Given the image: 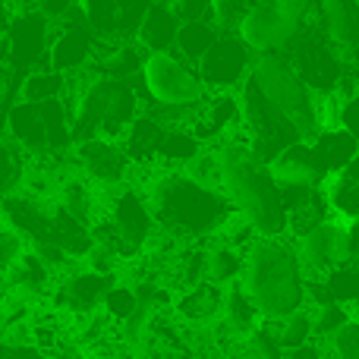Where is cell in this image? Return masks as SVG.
I'll list each match as a JSON object with an SVG mask.
<instances>
[{"mask_svg": "<svg viewBox=\"0 0 359 359\" xmlns=\"http://www.w3.org/2000/svg\"><path fill=\"white\" fill-rule=\"evenodd\" d=\"M217 35H221V29H217L208 16L205 19H186V22H180V29H177L174 50L183 57V60H189L192 67H196V63L205 57V50L217 41Z\"/></svg>", "mask_w": 359, "mask_h": 359, "instance_id": "4316f807", "label": "cell"}, {"mask_svg": "<svg viewBox=\"0 0 359 359\" xmlns=\"http://www.w3.org/2000/svg\"><path fill=\"white\" fill-rule=\"evenodd\" d=\"M337 126H341L344 133H350L359 145V88L341 98V107H337Z\"/></svg>", "mask_w": 359, "mask_h": 359, "instance_id": "e575fe53", "label": "cell"}, {"mask_svg": "<svg viewBox=\"0 0 359 359\" xmlns=\"http://www.w3.org/2000/svg\"><path fill=\"white\" fill-rule=\"evenodd\" d=\"M293 243V252L297 262L303 268L306 280H322L325 274H331L334 268L353 262V246H350V224L328 217L318 227L306 230L303 236H297Z\"/></svg>", "mask_w": 359, "mask_h": 359, "instance_id": "30bf717a", "label": "cell"}, {"mask_svg": "<svg viewBox=\"0 0 359 359\" xmlns=\"http://www.w3.org/2000/svg\"><path fill=\"white\" fill-rule=\"evenodd\" d=\"M16 86H19V82L13 79V73L4 67V60H0V107H4V111L13 104V101H10V95L16 92Z\"/></svg>", "mask_w": 359, "mask_h": 359, "instance_id": "f35d334b", "label": "cell"}, {"mask_svg": "<svg viewBox=\"0 0 359 359\" xmlns=\"http://www.w3.org/2000/svg\"><path fill=\"white\" fill-rule=\"evenodd\" d=\"M69 123L73 142L82 139H114L120 142L130 123L142 114V95L136 79H111L95 67L69 76Z\"/></svg>", "mask_w": 359, "mask_h": 359, "instance_id": "3957f363", "label": "cell"}, {"mask_svg": "<svg viewBox=\"0 0 359 359\" xmlns=\"http://www.w3.org/2000/svg\"><path fill=\"white\" fill-rule=\"evenodd\" d=\"M164 130H168V120L155 117V114H149V111H142L130 123V130L120 139V149L130 158L133 170H155L158 168V149H161Z\"/></svg>", "mask_w": 359, "mask_h": 359, "instance_id": "ac0fdd59", "label": "cell"}, {"mask_svg": "<svg viewBox=\"0 0 359 359\" xmlns=\"http://www.w3.org/2000/svg\"><path fill=\"white\" fill-rule=\"evenodd\" d=\"M274 186H322L325 177L316 164L309 142H293L290 149H284L271 164H268Z\"/></svg>", "mask_w": 359, "mask_h": 359, "instance_id": "d6986e66", "label": "cell"}, {"mask_svg": "<svg viewBox=\"0 0 359 359\" xmlns=\"http://www.w3.org/2000/svg\"><path fill=\"white\" fill-rule=\"evenodd\" d=\"M35 10L41 13L44 19H50V22H60V19L79 13V0H38Z\"/></svg>", "mask_w": 359, "mask_h": 359, "instance_id": "d590c367", "label": "cell"}, {"mask_svg": "<svg viewBox=\"0 0 359 359\" xmlns=\"http://www.w3.org/2000/svg\"><path fill=\"white\" fill-rule=\"evenodd\" d=\"M255 0H211L208 4V19L217 25L221 32H236V25L243 22Z\"/></svg>", "mask_w": 359, "mask_h": 359, "instance_id": "d6a6232c", "label": "cell"}, {"mask_svg": "<svg viewBox=\"0 0 359 359\" xmlns=\"http://www.w3.org/2000/svg\"><path fill=\"white\" fill-rule=\"evenodd\" d=\"M318 350L325 359H359V322H344L334 334L325 337Z\"/></svg>", "mask_w": 359, "mask_h": 359, "instance_id": "1f68e13d", "label": "cell"}, {"mask_svg": "<svg viewBox=\"0 0 359 359\" xmlns=\"http://www.w3.org/2000/svg\"><path fill=\"white\" fill-rule=\"evenodd\" d=\"M221 303H224V287L208 284V280H198V284L174 293V312L180 316V322L189 325H211L221 316Z\"/></svg>", "mask_w": 359, "mask_h": 359, "instance_id": "7402d4cb", "label": "cell"}, {"mask_svg": "<svg viewBox=\"0 0 359 359\" xmlns=\"http://www.w3.org/2000/svg\"><path fill=\"white\" fill-rule=\"evenodd\" d=\"M268 322H271V331H274V337H278V344L284 347V353L306 347V344L316 337L312 334V316L306 306L293 309L290 316H284V318H268Z\"/></svg>", "mask_w": 359, "mask_h": 359, "instance_id": "f1b7e54d", "label": "cell"}, {"mask_svg": "<svg viewBox=\"0 0 359 359\" xmlns=\"http://www.w3.org/2000/svg\"><path fill=\"white\" fill-rule=\"evenodd\" d=\"M136 82L139 95H142V111L155 114L168 123L186 126L189 111L205 98V86L198 79L196 67L183 60L174 48L145 54Z\"/></svg>", "mask_w": 359, "mask_h": 359, "instance_id": "5b68a950", "label": "cell"}, {"mask_svg": "<svg viewBox=\"0 0 359 359\" xmlns=\"http://www.w3.org/2000/svg\"><path fill=\"white\" fill-rule=\"evenodd\" d=\"M350 246H353V259L359 262V217L350 224Z\"/></svg>", "mask_w": 359, "mask_h": 359, "instance_id": "b9f144b4", "label": "cell"}, {"mask_svg": "<svg viewBox=\"0 0 359 359\" xmlns=\"http://www.w3.org/2000/svg\"><path fill=\"white\" fill-rule=\"evenodd\" d=\"M240 92H205L186 117V126L202 145H215L240 133Z\"/></svg>", "mask_w": 359, "mask_h": 359, "instance_id": "2e32d148", "label": "cell"}, {"mask_svg": "<svg viewBox=\"0 0 359 359\" xmlns=\"http://www.w3.org/2000/svg\"><path fill=\"white\" fill-rule=\"evenodd\" d=\"M322 192H325L331 217H337L344 224H353L359 217V155L344 170L325 177Z\"/></svg>", "mask_w": 359, "mask_h": 359, "instance_id": "44dd1931", "label": "cell"}, {"mask_svg": "<svg viewBox=\"0 0 359 359\" xmlns=\"http://www.w3.org/2000/svg\"><path fill=\"white\" fill-rule=\"evenodd\" d=\"M240 287L262 318H284L306 303V274L287 236H259L243 255Z\"/></svg>", "mask_w": 359, "mask_h": 359, "instance_id": "277c9868", "label": "cell"}, {"mask_svg": "<svg viewBox=\"0 0 359 359\" xmlns=\"http://www.w3.org/2000/svg\"><path fill=\"white\" fill-rule=\"evenodd\" d=\"M217 161V189L227 196L233 211H240L259 236H284L287 215L280 208V196L265 164L252 158L243 145L240 133L208 145Z\"/></svg>", "mask_w": 359, "mask_h": 359, "instance_id": "7a4b0ae2", "label": "cell"}, {"mask_svg": "<svg viewBox=\"0 0 359 359\" xmlns=\"http://www.w3.org/2000/svg\"><path fill=\"white\" fill-rule=\"evenodd\" d=\"M0 130L29 158L69 155V149H73V123H69L67 101H44V104L13 101L4 111Z\"/></svg>", "mask_w": 359, "mask_h": 359, "instance_id": "8992f818", "label": "cell"}, {"mask_svg": "<svg viewBox=\"0 0 359 359\" xmlns=\"http://www.w3.org/2000/svg\"><path fill=\"white\" fill-rule=\"evenodd\" d=\"M0 60H4V50H0Z\"/></svg>", "mask_w": 359, "mask_h": 359, "instance_id": "7bdbcfd3", "label": "cell"}, {"mask_svg": "<svg viewBox=\"0 0 359 359\" xmlns=\"http://www.w3.org/2000/svg\"><path fill=\"white\" fill-rule=\"evenodd\" d=\"M69 92H73L69 76L54 73L50 67L32 69V73H25L16 86L19 101H32V104H44V101H67L69 104Z\"/></svg>", "mask_w": 359, "mask_h": 359, "instance_id": "d4e9b609", "label": "cell"}, {"mask_svg": "<svg viewBox=\"0 0 359 359\" xmlns=\"http://www.w3.org/2000/svg\"><path fill=\"white\" fill-rule=\"evenodd\" d=\"M79 16L104 41H117V0H79Z\"/></svg>", "mask_w": 359, "mask_h": 359, "instance_id": "f546056e", "label": "cell"}, {"mask_svg": "<svg viewBox=\"0 0 359 359\" xmlns=\"http://www.w3.org/2000/svg\"><path fill=\"white\" fill-rule=\"evenodd\" d=\"M142 174L133 183L142 189L158 230L170 233L180 243H205L215 236V230L227 221L233 205L227 202L221 189L202 186L186 170H136Z\"/></svg>", "mask_w": 359, "mask_h": 359, "instance_id": "6da1fadb", "label": "cell"}, {"mask_svg": "<svg viewBox=\"0 0 359 359\" xmlns=\"http://www.w3.org/2000/svg\"><path fill=\"white\" fill-rule=\"evenodd\" d=\"M309 22L322 29V35L347 57L359 76V0H316Z\"/></svg>", "mask_w": 359, "mask_h": 359, "instance_id": "e0dca14e", "label": "cell"}, {"mask_svg": "<svg viewBox=\"0 0 359 359\" xmlns=\"http://www.w3.org/2000/svg\"><path fill=\"white\" fill-rule=\"evenodd\" d=\"M240 274H243V252L208 240V252H205V280H208V284H217V287H230L240 280Z\"/></svg>", "mask_w": 359, "mask_h": 359, "instance_id": "83f0119b", "label": "cell"}, {"mask_svg": "<svg viewBox=\"0 0 359 359\" xmlns=\"http://www.w3.org/2000/svg\"><path fill=\"white\" fill-rule=\"evenodd\" d=\"M252 86L278 107L280 114L297 123L303 139H312L318 133V117H316V95L303 86L297 69L290 67L287 54H255L252 69H249Z\"/></svg>", "mask_w": 359, "mask_h": 359, "instance_id": "ba28073f", "label": "cell"}, {"mask_svg": "<svg viewBox=\"0 0 359 359\" xmlns=\"http://www.w3.org/2000/svg\"><path fill=\"white\" fill-rule=\"evenodd\" d=\"M217 322H221V328L227 331L230 337H249V331L255 328V325L262 322L259 309H255V303L246 297V290L240 287V280L230 287H224V303H221V316H217Z\"/></svg>", "mask_w": 359, "mask_h": 359, "instance_id": "cb8c5ba5", "label": "cell"}, {"mask_svg": "<svg viewBox=\"0 0 359 359\" xmlns=\"http://www.w3.org/2000/svg\"><path fill=\"white\" fill-rule=\"evenodd\" d=\"M25 252V240L19 233H13L6 224H0V278L13 268V262Z\"/></svg>", "mask_w": 359, "mask_h": 359, "instance_id": "836d02e7", "label": "cell"}, {"mask_svg": "<svg viewBox=\"0 0 359 359\" xmlns=\"http://www.w3.org/2000/svg\"><path fill=\"white\" fill-rule=\"evenodd\" d=\"M306 142H309L312 155H316V164H318V170H322V177H331V174H337V170H344L359 155L356 139L350 136V133H344L341 126H325V130H318L316 136L306 139Z\"/></svg>", "mask_w": 359, "mask_h": 359, "instance_id": "ffe728a7", "label": "cell"}, {"mask_svg": "<svg viewBox=\"0 0 359 359\" xmlns=\"http://www.w3.org/2000/svg\"><path fill=\"white\" fill-rule=\"evenodd\" d=\"M50 29L54 22L44 19L38 10L16 13L10 19L0 50H4V67L13 73V79H22L32 69L48 67V48H50Z\"/></svg>", "mask_w": 359, "mask_h": 359, "instance_id": "8fae6325", "label": "cell"}, {"mask_svg": "<svg viewBox=\"0 0 359 359\" xmlns=\"http://www.w3.org/2000/svg\"><path fill=\"white\" fill-rule=\"evenodd\" d=\"M287 57H290V67L297 69V76L312 95H337V98H344V95L359 88L356 69L322 35V29L316 22L303 25V32L293 41V48L287 50Z\"/></svg>", "mask_w": 359, "mask_h": 359, "instance_id": "52a82bcc", "label": "cell"}, {"mask_svg": "<svg viewBox=\"0 0 359 359\" xmlns=\"http://www.w3.org/2000/svg\"><path fill=\"white\" fill-rule=\"evenodd\" d=\"M4 4L10 6V13L16 16V13H29V10H35L38 0H4Z\"/></svg>", "mask_w": 359, "mask_h": 359, "instance_id": "ab89813d", "label": "cell"}, {"mask_svg": "<svg viewBox=\"0 0 359 359\" xmlns=\"http://www.w3.org/2000/svg\"><path fill=\"white\" fill-rule=\"evenodd\" d=\"M236 92H240V111H243L240 139H243V145L252 151V158L259 164L268 168L284 149H290L293 142H303V133L297 130V123H293L287 114H280L278 107L252 86V79H246Z\"/></svg>", "mask_w": 359, "mask_h": 359, "instance_id": "9c48e42d", "label": "cell"}, {"mask_svg": "<svg viewBox=\"0 0 359 359\" xmlns=\"http://www.w3.org/2000/svg\"><path fill=\"white\" fill-rule=\"evenodd\" d=\"M101 41L86 22H82L79 13L54 22L50 29V48H48V67L54 73L63 76H79L86 73L88 67H95L101 54Z\"/></svg>", "mask_w": 359, "mask_h": 359, "instance_id": "5bb4252c", "label": "cell"}, {"mask_svg": "<svg viewBox=\"0 0 359 359\" xmlns=\"http://www.w3.org/2000/svg\"><path fill=\"white\" fill-rule=\"evenodd\" d=\"M10 19H13V13H10V6L0 0V41H4V35H6V29H10Z\"/></svg>", "mask_w": 359, "mask_h": 359, "instance_id": "60d3db41", "label": "cell"}, {"mask_svg": "<svg viewBox=\"0 0 359 359\" xmlns=\"http://www.w3.org/2000/svg\"><path fill=\"white\" fill-rule=\"evenodd\" d=\"M164 4L177 13L180 22H186V19H205V16H208V4H211V0H164Z\"/></svg>", "mask_w": 359, "mask_h": 359, "instance_id": "8d00e7d4", "label": "cell"}, {"mask_svg": "<svg viewBox=\"0 0 359 359\" xmlns=\"http://www.w3.org/2000/svg\"><path fill=\"white\" fill-rule=\"evenodd\" d=\"M205 145L198 142L196 136L189 133V126L183 123H168L161 139V149H158V168H168V170H183L192 158L202 151Z\"/></svg>", "mask_w": 359, "mask_h": 359, "instance_id": "484cf974", "label": "cell"}, {"mask_svg": "<svg viewBox=\"0 0 359 359\" xmlns=\"http://www.w3.org/2000/svg\"><path fill=\"white\" fill-rule=\"evenodd\" d=\"M306 22H297L293 16L280 13L268 0H255L252 10L243 16V22L236 25L233 35L246 44L252 54H287L293 48V41L299 38Z\"/></svg>", "mask_w": 359, "mask_h": 359, "instance_id": "7c38bea8", "label": "cell"}, {"mask_svg": "<svg viewBox=\"0 0 359 359\" xmlns=\"http://www.w3.org/2000/svg\"><path fill=\"white\" fill-rule=\"evenodd\" d=\"M177 29L180 19L164 0H151V6L145 10L142 22L136 29V41L142 44L145 54H155V50H170L177 41Z\"/></svg>", "mask_w": 359, "mask_h": 359, "instance_id": "603a6c76", "label": "cell"}, {"mask_svg": "<svg viewBox=\"0 0 359 359\" xmlns=\"http://www.w3.org/2000/svg\"><path fill=\"white\" fill-rule=\"evenodd\" d=\"M268 4H274L280 13L293 16L297 22H309L312 13H316V0H268Z\"/></svg>", "mask_w": 359, "mask_h": 359, "instance_id": "74e56055", "label": "cell"}, {"mask_svg": "<svg viewBox=\"0 0 359 359\" xmlns=\"http://www.w3.org/2000/svg\"><path fill=\"white\" fill-rule=\"evenodd\" d=\"M25 164H29V155H25L19 145H13L10 139L4 136V130H0V198H6L10 192L19 189Z\"/></svg>", "mask_w": 359, "mask_h": 359, "instance_id": "4dcf8cb0", "label": "cell"}, {"mask_svg": "<svg viewBox=\"0 0 359 359\" xmlns=\"http://www.w3.org/2000/svg\"><path fill=\"white\" fill-rule=\"evenodd\" d=\"M69 161L98 189H117L123 183H133V174H136L130 158L120 149V142H114V139H82V142H73Z\"/></svg>", "mask_w": 359, "mask_h": 359, "instance_id": "9a60e30c", "label": "cell"}, {"mask_svg": "<svg viewBox=\"0 0 359 359\" xmlns=\"http://www.w3.org/2000/svg\"><path fill=\"white\" fill-rule=\"evenodd\" d=\"M252 60H255V54L233 32H221L217 41L196 63V73L202 79L205 92H236L249 79Z\"/></svg>", "mask_w": 359, "mask_h": 359, "instance_id": "4fadbf2b", "label": "cell"}]
</instances>
